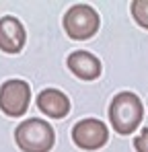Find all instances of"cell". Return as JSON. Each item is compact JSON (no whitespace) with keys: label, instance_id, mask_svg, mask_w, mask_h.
I'll list each match as a JSON object with an SVG mask.
<instances>
[{"label":"cell","instance_id":"obj_1","mask_svg":"<svg viewBox=\"0 0 148 152\" xmlns=\"http://www.w3.org/2000/svg\"><path fill=\"white\" fill-rule=\"evenodd\" d=\"M142 115H144V107H142V101L138 95L119 93L113 97L111 107H109V119L117 134H122V136L132 134L140 126Z\"/></svg>","mask_w":148,"mask_h":152},{"label":"cell","instance_id":"obj_5","mask_svg":"<svg viewBox=\"0 0 148 152\" xmlns=\"http://www.w3.org/2000/svg\"><path fill=\"white\" fill-rule=\"evenodd\" d=\"M72 140L82 150H99L107 144L109 132L107 126L99 119H82L72 127Z\"/></svg>","mask_w":148,"mask_h":152},{"label":"cell","instance_id":"obj_6","mask_svg":"<svg viewBox=\"0 0 148 152\" xmlns=\"http://www.w3.org/2000/svg\"><path fill=\"white\" fill-rule=\"evenodd\" d=\"M27 33L23 23L17 17H2L0 19V50L6 53H19L25 45Z\"/></svg>","mask_w":148,"mask_h":152},{"label":"cell","instance_id":"obj_3","mask_svg":"<svg viewBox=\"0 0 148 152\" xmlns=\"http://www.w3.org/2000/svg\"><path fill=\"white\" fill-rule=\"evenodd\" d=\"M99 23H101V19H99L97 10L89 4H74L64 15V29H66L68 37L74 41L91 39L99 31Z\"/></svg>","mask_w":148,"mask_h":152},{"label":"cell","instance_id":"obj_10","mask_svg":"<svg viewBox=\"0 0 148 152\" xmlns=\"http://www.w3.org/2000/svg\"><path fill=\"white\" fill-rule=\"evenodd\" d=\"M134 148L136 152H148V127L140 132V136L134 140Z\"/></svg>","mask_w":148,"mask_h":152},{"label":"cell","instance_id":"obj_9","mask_svg":"<svg viewBox=\"0 0 148 152\" xmlns=\"http://www.w3.org/2000/svg\"><path fill=\"white\" fill-rule=\"evenodd\" d=\"M132 17L140 27L148 29V0H134L132 2Z\"/></svg>","mask_w":148,"mask_h":152},{"label":"cell","instance_id":"obj_2","mask_svg":"<svg viewBox=\"0 0 148 152\" xmlns=\"http://www.w3.org/2000/svg\"><path fill=\"white\" fill-rule=\"evenodd\" d=\"M15 140L23 152H49L56 144L53 127L43 119H27L15 129Z\"/></svg>","mask_w":148,"mask_h":152},{"label":"cell","instance_id":"obj_8","mask_svg":"<svg viewBox=\"0 0 148 152\" xmlns=\"http://www.w3.org/2000/svg\"><path fill=\"white\" fill-rule=\"evenodd\" d=\"M68 68L74 76L82 78V80H95L101 74V62L89 51H72L68 56Z\"/></svg>","mask_w":148,"mask_h":152},{"label":"cell","instance_id":"obj_7","mask_svg":"<svg viewBox=\"0 0 148 152\" xmlns=\"http://www.w3.org/2000/svg\"><path fill=\"white\" fill-rule=\"evenodd\" d=\"M37 107L41 113H45L51 119H62L70 111V101L68 97L58 91V88H45L37 95Z\"/></svg>","mask_w":148,"mask_h":152},{"label":"cell","instance_id":"obj_4","mask_svg":"<svg viewBox=\"0 0 148 152\" xmlns=\"http://www.w3.org/2000/svg\"><path fill=\"white\" fill-rule=\"evenodd\" d=\"M29 103H31V86L25 80L12 78L0 86V109L8 117L25 115V111L29 109Z\"/></svg>","mask_w":148,"mask_h":152}]
</instances>
